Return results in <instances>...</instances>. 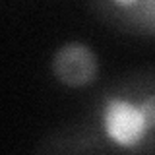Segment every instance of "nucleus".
<instances>
[{
    "label": "nucleus",
    "instance_id": "nucleus-1",
    "mask_svg": "<svg viewBox=\"0 0 155 155\" xmlns=\"http://www.w3.org/2000/svg\"><path fill=\"white\" fill-rule=\"evenodd\" d=\"M78 118L97 145V155L155 153V68L113 78L95 91Z\"/></svg>",
    "mask_w": 155,
    "mask_h": 155
},
{
    "label": "nucleus",
    "instance_id": "nucleus-3",
    "mask_svg": "<svg viewBox=\"0 0 155 155\" xmlns=\"http://www.w3.org/2000/svg\"><path fill=\"white\" fill-rule=\"evenodd\" d=\"M51 74L60 85L84 89L99 80L101 62L89 43L72 39L54 48L51 56Z\"/></svg>",
    "mask_w": 155,
    "mask_h": 155
},
{
    "label": "nucleus",
    "instance_id": "nucleus-2",
    "mask_svg": "<svg viewBox=\"0 0 155 155\" xmlns=\"http://www.w3.org/2000/svg\"><path fill=\"white\" fill-rule=\"evenodd\" d=\"M85 4L107 27L155 41V0H85Z\"/></svg>",
    "mask_w": 155,
    "mask_h": 155
}]
</instances>
